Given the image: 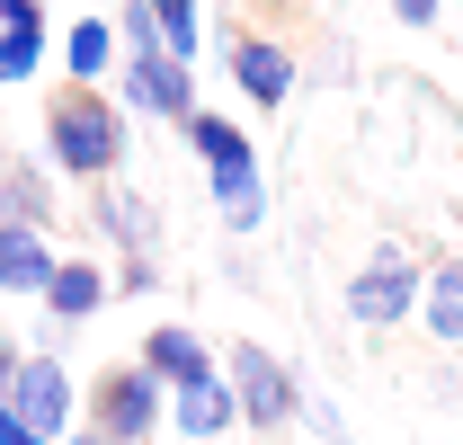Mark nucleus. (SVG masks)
Listing matches in <instances>:
<instances>
[{
	"label": "nucleus",
	"mask_w": 463,
	"mask_h": 445,
	"mask_svg": "<svg viewBox=\"0 0 463 445\" xmlns=\"http://www.w3.org/2000/svg\"><path fill=\"white\" fill-rule=\"evenodd\" d=\"M223 71H232V90H241L250 108H286L294 80H303V71H294V45L268 36V27H241V36L223 45Z\"/></svg>",
	"instance_id": "nucleus-8"
},
{
	"label": "nucleus",
	"mask_w": 463,
	"mask_h": 445,
	"mask_svg": "<svg viewBox=\"0 0 463 445\" xmlns=\"http://www.w3.org/2000/svg\"><path fill=\"white\" fill-rule=\"evenodd\" d=\"M0 27H45V0H0Z\"/></svg>",
	"instance_id": "nucleus-23"
},
{
	"label": "nucleus",
	"mask_w": 463,
	"mask_h": 445,
	"mask_svg": "<svg viewBox=\"0 0 463 445\" xmlns=\"http://www.w3.org/2000/svg\"><path fill=\"white\" fill-rule=\"evenodd\" d=\"M9 419H18V428H36L45 445H62L80 419H90V401H80V383H71V365H62L54 347H36V356H27V374H18V392H9Z\"/></svg>",
	"instance_id": "nucleus-6"
},
{
	"label": "nucleus",
	"mask_w": 463,
	"mask_h": 445,
	"mask_svg": "<svg viewBox=\"0 0 463 445\" xmlns=\"http://www.w3.org/2000/svg\"><path fill=\"white\" fill-rule=\"evenodd\" d=\"M178 143L205 161V187H214L223 232H259V222H268V169H259L250 125H232V116H214V108H196L187 125H178Z\"/></svg>",
	"instance_id": "nucleus-1"
},
{
	"label": "nucleus",
	"mask_w": 463,
	"mask_h": 445,
	"mask_svg": "<svg viewBox=\"0 0 463 445\" xmlns=\"http://www.w3.org/2000/svg\"><path fill=\"white\" fill-rule=\"evenodd\" d=\"M0 445H45V437H36V428H18V419H9V428H0Z\"/></svg>",
	"instance_id": "nucleus-24"
},
{
	"label": "nucleus",
	"mask_w": 463,
	"mask_h": 445,
	"mask_svg": "<svg viewBox=\"0 0 463 445\" xmlns=\"http://www.w3.org/2000/svg\"><path fill=\"white\" fill-rule=\"evenodd\" d=\"M54 222V187L36 161H9L0 169V232H45Z\"/></svg>",
	"instance_id": "nucleus-14"
},
{
	"label": "nucleus",
	"mask_w": 463,
	"mask_h": 445,
	"mask_svg": "<svg viewBox=\"0 0 463 445\" xmlns=\"http://www.w3.org/2000/svg\"><path fill=\"white\" fill-rule=\"evenodd\" d=\"M303 428H321V437H330V445H347V419H339V410H330V401H303Z\"/></svg>",
	"instance_id": "nucleus-21"
},
{
	"label": "nucleus",
	"mask_w": 463,
	"mask_h": 445,
	"mask_svg": "<svg viewBox=\"0 0 463 445\" xmlns=\"http://www.w3.org/2000/svg\"><path fill=\"white\" fill-rule=\"evenodd\" d=\"M223 383H232V401H241V428L250 437H277V428H303V401L312 392L286 374V356L277 347H259V338H241L223 356Z\"/></svg>",
	"instance_id": "nucleus-5"
},
{
	"label": "nucleus",
	"mask_w": 463,
	"mask_h": 445,
	"mask_svg": "<svg viewBox=\"0 0 463 445\" xmlns=\"http://www.w3.org/2000/svg\"><path fill=\"white\" fill-rule=\"evenodd\" d=\"M27 356H36V347H27V338H0V401H9V392H18V374H27Z\"/></svg>",
	"instance_id": "nucleus-20"
},
{
	"label": "nucleus",
	"mask_w": 463,
	"mask_h": 445,
	"mask_svg": "<svg viewBox=\"0 0 463 445\" xmlns=\"http://www.w3.org/2000/svg\"><path fill=\"white\" fill-rule=\"evenodd\" d=\"M339 303H347L356 330H402V321H419V303H428V259L402 250V241H383V250L356 259V277H347Z\"/></svg>",
	"instance_id": "nucleus-3"
},
{
	"label": "nucleus",
	"mask_w": 463,
	"mask_h": 445,
	"mask_svg": "<svg viewBox=\"0 0 463 445\" xmlns=\"http://www.w3.org/2000/svg\"><path fill=\"white\" fill-rule=\"evenodd\" d=\"M45 161L62 178H116L125 169V108L108 90H62L45 108Z\"/></svg>",
	"instance_id": "nucleus-2"
},
{
	"label": "nucleus",
	"mask_w": 463,
	"mask_h": 445,
	"mask_svg": "<svg viewBox=\"0 0 463 445\" xmlns=\"http://www.w3.org/2000/svg\"><path fill=\"white\" fill-rule=\"evenodd\" d=\"M62 445H116V437H99V428H90V419H80V428H71V437Z\"/></svg>",
	"instance_id": "nucleus-25"
},
{
	"label": "nucleus",
	"mask_w": 463,
	"mask_h": 445,
	"mask_svg": "<svg viewBox=\"0 0 463 445\" xmlns=\"http://www.w3.org/2000/svg\"><path fill=\"white\" fill-rule=\"evenodd\" d=\"M170 428H178L187 445H214V437H232V428H241V401H232V383L178 392V401H170Z\"/></svg>",
	"instance_id": "nucleus-15"
},
{
	"label": "nucleus",
	"mask_w": 463,
	"mask_h": 445,
	"mask_svg": "<svg viewBox=\"0 0 463 445\" xmlns=\"http://www.w3.org/2000/svg\"><path fill=\"white\" fill-rule=\"evenodd\" d=\"M62 277V250L54 232H0V294L18 303H45V285Z\"/></svg>",
	"instance_id": "nucleus-12"
},
{
	"label": "nucleus",
	"mask_w": 463,
	"mask_h": 445,
	"mask_svg": "<svg viewBox=\"0 0 463 445\" xmlns=\"http://www.w3.org/2000/svg\"><path fill=\"white\" fill-rule=\"evenodd\" d=\"M143 365L170 383V401L178 392H205V383H223V365H214V347L187 330V321H161V330H143Z\"/></svg>",
	"instance_id": "nucleus-10"
},
{
	"label": "nucleus",
	"mask_w": 463,
	"mask_h": 445,
	"mask_svg": "<svg viewBox=\"0 0 463 445\" xmlns=\"http://www.w3.org/2000/svg\"><path fill=\"white\" fill-rule=\"evenodd\" d=\"M90 428L116 437V445H161V428H170V383H161L143 356L108 365V374L90 383Z\"/></svg>",
	"instance_id": "nucleus-4"
},
{
	"label": "nucleus",
	"mask_w": 463,
	"mask_h": 445,
	"mask_svg": "<svg viewBox=\"0 0 463 445\" xmlns=\"http://www.w3.org/2000/svg\"><path fill=\"white\" fill-rule=\"evenodd\" d=\"M419 330L437 347H463V259H428V303H419Z\"/></svg>",
	"instance_id": "nucleus-16"
},
{
	"label": "nucleus",
	"mask_w": 463,
	"mask_h": 445,
	"mask_svg": "<svg viewBox=\"0 0 463 445\" xmlns=\"http://www.w3.org/2000/svg\"><path fill=\"white\" fill-rule=\"evenodd\" d=\"M108 294H116L108 259H62V277L45 285V303H36V312H45L54 330H90V321L108 312Z\"/></svg>",
	"instance_id": "nucleus-11"
},
{
	"label": "nucleus",
	"mask_w": 463,
	"mask_h": 445,
	"mask_svg": "<svg viewBox=\"0 0 463 445\" xmlns=\"http://www.w3.org/2000/svg\"><path fill=\"white\" fill-rule=\"evenodd\" d=\"M116 108L125 116H161V125H187L196 116V62L178 54H143L116 71Z\"/></svg>",
	"instance_id": "nucleus-7"
},
{
	"label": "nucleus",
	"mask_w": 463,
	"mask_h": 445,
	"mask_svg": "<svg viewBox=\"0 0 463 445\" xmlns=\"http://www.w3.org/2000/svg\"><path fill=\"white\" fill-rule=\"evenodd\" d=\"M62 71H71V90H108V71H125L116 18H71L62 27Z\"/></svg>",
	"instance_id": "nucleus-13"
},
{
	"label": "nucleus",
	"mask_w": 463,
	"mask_h": 445,
	"mask_svg": "<svg viewBox=\"0 0 463 445\" xmlns=\"http://www.w3.org/2000/svg\"><path fill=\"white\" fill-rule=\"evenodd\" d=\"M161 445H170V437H161Z\"/></svg>",
	"instance_id": "nucleus-27"
},
{
	"label": "nucleus",
	"mask_w": 463,
	"mask_h": 445,
	"mask_svg": "<svg viewBox=\"0 0 463 445\" xmlns=\"http://www.w3.org/2000/svg\"><path fill=\"white\" fill-rule=\"evenodd\" d=\"M116 45H125V62H143V54H170V36H161L152 0H116Z\"/></svg>",
	"instance_id": "nucleus-18"
},
{
	"label": "nucleus",
	"mask_w": 463,
	"mask_h": 445,
	"mask_svg": "<svg viewBox=\"0 0 463 445\" xmlns=\"http://www.w3.org/2000/svg\"><path fill=\"white\" fill-rule=\"evenodd\" d=\"M152 18H161L170 54H178V62H196V45H205V18H196V0H152Z\"/></svg>",
	"instance_id": "nucleus-19"
},
{
	"label": "nucleus",
	"mask_w": 463,
	"mask_h": 445,
	"mask_svg": "<svg viewBox=\"0 0 463 445\" xmlns=\"http://www.w3.org/2000/svg\"><path fill=\"white\" fill-rule=\"evenodd\" d=\"M54 54V27H0V90H18V80H36Z\"/></svg>",
	"instance_id": "nucleus-17"
},
{
	"label": "nucleus",
	"mask_w": 463,
	"mask_h": 445,
	"mask_svg": "<svg viewBox=\"0 0 463 445\" xmlns=\"http://www.w3.org/2000/svg\"><path fill=\"white\" fill-rule=\"evenodd\" d=\"M0 428H9V401H0Z\"/></svg>",
	"instance_id": "nucleus-26"
},
{
	"label": "nucleus",
	"mask_w": 463,
	"mask_h": 445,
	"mask_svg": "<svg viewBox=\"0 0 463 445\" xmlns=\"http://www.w3.org/2000/svg\"><path fill=\"white\" fill-rule=\"evenodd\" d=\"M392 18H402V27H437V18H446V0H392Z\"/></svg>",
	"instance_id": "nucleus-22"
},
{
	"label": "nucleus",
	"mask_w": 463,
	"mask_h": 445,
	"mask_svg": "<svg viewBox=\"0 0 463 445\" xmlns=\"http://www.w3.org/2000/svg\"><path fill=\"white\" fill-rule=\"evenodd\" d=\"M90 214H99V232H108V250L125 268H161V214H152L134 187H99Z\"/></svg>",
	"instance_id": "nucleus-9"
}]
</instances>
